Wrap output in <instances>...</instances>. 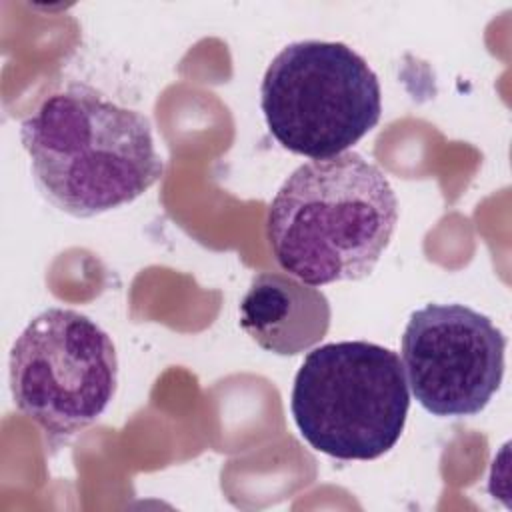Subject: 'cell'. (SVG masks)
<instances>
[{
    "instance_id": "1",
    "label": "cell",
    "mask_w": 512,
    "mask_h": 512,
    "mask_svg": "<svg viewBox=\"0 0 512 512\" xmlns=\"http://www.w3.org/2000/svg\"><path fill=\"white\" fill-rule=\"evenodd\" d=\"M20 140L42 196L74 218L130 204L164 174L150 120L86 84L46 96Z\"/></svg>"
},
{
    "instance_id": "2",
    "label": "cell",
    "mask_w": 512,
    "mask_h": 512,
    "mask_svg": "<svg viewBox=\"0 0 512 512\" xmlns=\"http://www.w3.org/2000/svg\"><path fill=\"white\" fill-rule=\"evenodd\" d=\"M398 200L386 174L362 154L298 166L278 188L266 216L276 262L310 286L362 280L388 248Z\"/></svg>"
},
{
    "instance_id": "3",
    "label": "cell",
    "mask_w": 512,
    "mask_h": 512,
    "mask_svg": "<svg viewBox=\"0 0 512 512\" xmlns=\"http://www.w3.org/2000/svg\"><path fill=\"white\" fill-rule=\"evenodd\" d=\"M408 408L400 356L366 340L332 342L308 352L290 396L300 436L338 460H374L392 450Z\"/></svg>"
},
{
    "instance_id": "4",
    "label": "cell",
    "mask_w": 512,
    "mask_h": 512,
    "mask_svg": "<svg viewBox=\"0 0 512 512\" xmlns=\"http://www.w3.org/2000/svg\"><path fill=\"white\" fill-rule=\"evenodd\" d=\"M270 134L286 150L314 160L346 152L380 120V82L342 42L302 40L282 48L260 84Z\"/></svg>"
},
{
    "instance_id": "5",
    "label": "cell",
    "mask_w": 512,
    "mask_h": 512,
    "mask_svg": "<svg viewBox=\"0 0 512 512\" xmlns=\"http://www.w3.org/2000/svg\"><path fill=\"white\" fill-rule=\"evenodd\" d=\"M8 368L16 408L52 440L92 426L118 384L112 338L72 308L54 306L32 318L10 350Z\"/></svg>"
},
{
    "instance_id": "6",
    "label": "cell",
    "mask_w": 512,
    "mask_h": 512,
    "mask_svg": "<svg viewBox=\"0 0 512 512\" xmlns=\"http://www.w3.org/2000/svg\"><path fill=\"white\" fill-rule=\"evenodd\" d=\"M506 336L464 304H426L402 334V366L418 404L440 418L482 412L504 376Z\"/></svg>"
},
{
    "instance_id": "7",
    "label": "cell",
    "mask_w": 512,
    "mask_h": 512,
    "mask_svg": "<svg viewBox=\"0 0 512 512\" xmlns=\"http://www.w3.org/2000/svg\"><path fill=\"white\" fill-rule=\"evenodd\" d=\"M240 328L266 352L296 356L316 346L330 328V302L292 274H256L238 306Z\"/></svg>"
}]
</instances>
